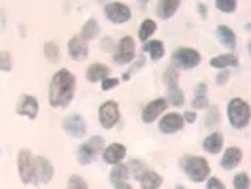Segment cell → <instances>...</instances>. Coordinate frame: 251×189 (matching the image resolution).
<instances>
[{
    "label": "cell",
    "instance_id": "cell-1",
    "mask_svg": "<svg viewBox=\"0 0 251 189\" xmlns=\"http://www.w3.org/2000/svg\"><path fill=\"white\" fill-rule=\"evenodd\" d=\"M75 95V76L61 68L57 70L50 83V104L53 108H66Z\"/></svg>",
    "mask_w": 251,
    "mask_h": 189
},
{
    "label": "cell",
    "instance_id": "cell-35",
    "mask_svg": "<svg viewBox=\"0 0 251 189\" xmlns=\"http://www.w3.org/2000/svg\"><path fill=\"white\" fill-rule=\"evenodd\" d=\"M219 125V110L212 106L210 110H208V115H206V127H215Z\"/></svg>",
    "mask_w": 251,
    "mask_h": 189
},
{
    "label": "cell",
    "instance_id": "cell-23",
    "mask_svg": "<svg viewBox=\"0 0 251 189\" xmlns=\"http://www.w3.org/2000/svg\"><path fill=\"white\" fill-rule=\"evenodd\" d=\"M202 148L208 151V153H219V151L223 150V136L219 135V133H212L210 136H206L204 142H202Z\"/></svg>",
    "mask_w": 251,
    "mask_h": 189
},
{
    "label": "cell",
    "instance_id": "cell-2",
    "mask_svg": "<svg viewBox=\"0 0 251 189\" xmlns=\"http://www.w3.org/2000/svg\"><path fill=\"white\" fill-rule=\"evenodd\" d=\"M179 166L183 168V172L193 182H204V180L210 178V164H208V161L204 157L185 155V157H181Z\"/></svg>",
    "mask_w": 251,
    "mask_h": 189
},
{
    "label": "cell",
    "instance_id": "cell-44",
    "mask_svg": "<svg viewBox=\"0 0 251 189\" xmlns=\"http://www.w3.org/2000/svg\"><path fill=\"white\" fill-rule=\"evenodd\" d=\"M174 189H185V188H183V186H176Z\"/></svg>",
    "mask_w": 251,
    "mask_h": 189
},
{
    "label": "cell",
    "instance_id": "cell-17",
    "mask_svg": "<svg viewBox=\"0 0 251 189\" xmlns=\"http://www.w3.org/2000/svg\"><path fill=\"white\" fill-rule=\"evenodd\" d=\"M36 176L40 184H50L53 180V164L48 157H36Z\"/></svg>",
    "mask_w": 251,
    "mask_h": 189
},
{
    "label": "cell",
    "instance_id": "cell-37",
    "mask_svg": "<svg viewBox=\"0 0 251 189\" xmlns=\"http://www.w3.org/2000/svg\"><path fill=\"white\" fill-rule=\"evenodd\" d=\"M119 81H121L119 78H110V76H108L106 80H102L100 81V87H102V91H110V89L117 87V85H119Z\"/></svg>",
    "mask_w": 251,
    "mask_h": 189
},
{
    "label": "cell",
    "instance_id": "cell-46",
    "mask_svg": "<svg viewBox=\"0 0 251 189\" xmlns=\"http://www.w3.org/2000/svg\"><path fill=\"white\" fill-rule=\"evenodd\" d=\"M250 53H251V44H250Z\"/></svg>",
    "mask_w": 251,
    "mask_h": 189
},
{
    "label": "cell",
    "instance_id": "cell-33",
    "mask_svg": "<svg viewBox=\"0 0 251 189\" xmlns=\"http://www.w3.org/2000/svg\"><path fill=\"white\" fill-rule=\"evenodd\" d=\"M68 189H89V186L83 178L74 174V176L68 178Z\"/></svg>",
    "mask_w": 251,
    "mask_h": 189
},
{
    "label": "cell",
    "instance_id": "cell-24",
    "mask_svg": "<svg viewBox=\"0 0 251 189\" xmlns=\"http://www.w3.org/2000/svg\"><path fill=\"white\" fill-rule=\"evenodd\" d=\"M144 51L150 55L151 61H159V59H163L164 53H166V50H164V44L161 42V40H150V42H146Z\"/></svg>",
    "mask_w": 251,
    "mask_h": 189
},
{
    "label": "cell",
    "instance_id": "cell-12",
    "mask_svg": "<svg viewBox=\"0 0 251 189\" xmlns=\"http://www.w3.org/2000/svg\"><path fill=\"white\" fill-rule=\"evenodd\" d=\"M185 125V119L183 115L179 113H164L159 121V131L164 133V135H174L177 131H181Z\"/></svg>",
    "mask_w": 251,
    "mask_h": 189
},
{
    "label": "cell",
    "instance_id": "cell-5",
    "mask_svg": "<svg viewBox=\"0 0 251 189\" xmlns=\"http://www.w3.org/2000/svg\"><path fill=\"white\" fill-rule=\"evenodd\" d=\"M202 61L201 53L193 48H177L172 55V66H176L177 70H191L195 66H199Z\"/></svg>",
    "mask_w": 251,
    "mask_h": 189
},
{
    "label": "cell",
    "instance_id": "cell-38",
    "mask_svg": "<svg viewBox=\"0 0 251 189\" xmlns=\"http://www.w3.org/2000/svg\"><path fill=\"white\" fill-rule=\"evenodd\" d=\"M206 189H225V186H223V182L219 180V178H208V182H206Z\"/></svg>",
    "mask_w": 251,
    "mask_h": 189
},
{
    "label": "cell",
    "instance_id": "cell-19",
    "mask_svg": "<svg viewBox=\"0 0 251 189\" xmlns=\"http://www.w3.org/2000/svg\"><path fill=\"white\" fill-rule=\"evenodd\" d=\"M215 34H217V40L221 42L223 48H226V50H234L236 48V34H234V30L230 27L219 25L217 30H215Z\"/></svg>",
    "mask_w": 251,
    "mask_h": 189
},
{
    "label": "cell",
    "instance_id": "cell-16",
    "mask_svg": "<svg viewBox=\"0 0 251 189\" xmlns=\"http://www.w3.org/2000/svg\"><path fill=\"white\" fill-rule=\"evenodd\" d=\"M242 159H244V151L236 148V146H230V148H226L225 153H223V159H221V166L225 168V170H232V168H236L240 163H242Z\"/></svg>",
    "mask_w": 251,
    "mask_h": 189
},
{
    "label": "cell",
    "instance_id": "cell-21",
    "mask_svg": "<svg viewBox=\"0 0 251 189\" xmlns=\"http://www.w3.org/2000/svg\"><path fill=\"white\" fill-rule=\"evenodd\" d=\"M179 4H181V0H159V4H157V15L161 19H170L179 10Z\"/></svg>",
    "mask_w": 251,
    "mask_h": 189
},
{
    "label": "cell",
    "instance_id": "cell-3",
    "mask_svg": "<svg viewBox=\"0 0 251 189\" xmlns=\"http://www.w3.org/2000/svg\"><path fill=\"white\" fill-rule=\"evenodd\" d=\"M228 121L234 129H246L251 119V106L242 99H232L228 102Z\"/></svg>",
    "mask_w": 251,
    "mask_h": 189
},
{
    "label": "cell",
    "instance_id": "cell-39",
    "mask_svg": "<svg viewBox=\"0 0 251 189\" xmlns=\"http://www.w3.org/2000/svg\"><path fill=\"white\" fill-rule=\"evenodd\" d=\"M142 64H144V59H142V57H138V59H136V64H134V66H132V68H130V70H128V72H126L125 76H123V80L126 81V80H128L130 76L136 72V70H140V68H142Z\"/></svg>",
    "mask_w": 251,
    "mask_h": 189
},
{
    "label": "cell",
    "instance_id": "cell-40",
    "mask_svg": "<svg viewBox=\"0 0 251 189\" xmlns=\"http://www.w3.org/2000/svg\"><path fill=\"white\" fill-rule=\"evenodd\" d=\"M228 78H230V74H228V70H221V72H219V76H217V83H219V85H223V83H226V81H228Z\"/></svg>",
    "mask_w": 251,
    "mask_h": 189
},
{
    "label": "cell",
    "instance_id": "cell-10",
    "mask_svg": "<svg viewBox=\"0 0 251 189\" xmlns=\"http://www.w3.org/2000/svg\"><path fill=\"white\" fill-rule=\"evenodd\" d=\"M63 129L72 138H83L87 133V123L79 113H72L63 121Z\"/></svg>",
    "mask_w": 251,
    "mask_h": 189
},
{
    "label": "cell",
    "instance_id": "cell-32",
    "mask_svg": "<svg viewBox=\"0 0 251 189\" xmlns=\"http://www.w3.org/2000/svg\"><path fill=\"white\" fill-rule=\"evenodd\" d=\"M164 83L168 85V87H176L177 85V68L176 66H168L166 70H164Z\"/></svg>",
    "mask_w": 251,
    "mask_h": 189
},
{
    "label": "cell",
    "instance_id": "cell-20",
    "mask_svg": "<svg viewBox=\"0 0 251 189\" xmlns=\"http://www.w3.org/2000/svg\"><path fill=\"white\" fill-rule=\"evenodd\" d=\"M85 76H87V81H91V83L102 81V80H106L110 76V66H106V64L102 63H93L87 68Z\"/></svg>",
    "mask_w": 251,
    "mask_h": 189
},
{
    "label": "cell",
    "instance_id": "cell-29",
    "mask_svg": "<svg viewBox=\"0 0 251 189\" xmlns=\"http://www.w3.org/2000/svg\"><path fill=\"white\" fill-rule=\"evenodd\" d=\"M44 53H46V57L50 59L51 63H59L61 61V50H59V46L55 42H48L44 46Z\"/></svg>",
    "mask_w": 251,
    "mask_h": 189
},
{
    "label": "cell",
    "instance_id": "cell-14",
    "mask_svg": "<svg viewBox=\"0 0 251 189\" xmlns=\"http://www.w3.org/2000/svg\"><path fill=\"white\" fill-rule=\"evenodd\" d=\"M38 110L40 108H38L36 97H30V95H23L19 104H17V108H15V112L19 113V115H25L28 119H36Z\"/></svg>",
    "mask_w": 251,
    "mask_h": 189
},
{
    "label": "cell",
    "instance_id": "cell-41",
    "mask_svg": "<svg viewBox=\"0 0 251 189\" xmlns=\"http://www.w3.org/2000/svg\"><path fill=\"white\" fill-rule=\"evenodd\" d=\"M183 119H185L187 123H193V121L197 119V113H195V112H185V113H183Z\"/></svg>",
    "mask_w": 251,
    "mask_h": 189
},
{
    "label": "cell",
    "instance_id": "cell-31",
    "mask_svg": "<svg viewBox=\"0 0 251 189\" xmlns=\"http://www.w3.org/2000/svg\"><path fill=\"white\" fill-rule=\"evenodd\" d=\"M217 10L223 13H234L238 8V0H215Z\"/></svg>",
    "mask_w": 251,
    "mask_h": 189
},
{
    "label": "cell",
    "instance_id": "cell-22",
    "mask_svg": "<svg viewBox=\"0 0 251 189\" xmlns=\"http://www.w3.org/2000/svg\"><path fill=\"white\" fill-rule=\"evenodd\" d=\"M236 64H238V57L234 53H223V55H217L210 61V66L219 68V70H225V68L236 66Z\"/></svg>",
    "mask_w": 251,
    "mask_h": 189
},
{
    "label": "cell",
    "instance_id": "cell-15",
    "mask_svg": "<svg viewBox=\"0 0 251 189\" xmlns=\"http://www.w3.org/2000/svg\"><path fill=\"white\" fill-rule=\"evenodd\" d=\"M126 155V148L123 144H110L106 150L102 151V159L108 164H119Z\"/></svg>",
    "mask_w": 251,
    "mask_h": 189
},
{
    "label": "cell",
    "instance_id": "cell-45",
    "mask_svg": "<svg viewBox=\"0 0 251 189\" xmlns=\"http://www.w3.org/2000/svg\"><path fill=\"white\" fill-rule=\"evenodd\" d=\"M138 2H142V4H146V2H150V0H138Z\"/></svg>",
    "mask_w": 251,
    "mask_h": 189
},
{
    "label": "cell",
    "instance_id": "cell-28",
    "mask_svg": "<svg viewBox=\"0 0 251 189\" xmlns=\"http://www.w3.org/2000/svg\"><path fill=\"white\" fill-rule=\"evenodd\" d=\"M155 30H157V23H155L153 19H146V21L140 25L138 38L142 42H150L151 34H155Z\"/></svg>",
    "mask_w": 251,
    "mask_h": 189
},
{
    "label": "cell",
    "instance_id": "cell-13",
    "mask_svg": "<svg viewBox=\"0 0 251 189\" xmlns=\"http://www.w3.org/2000/svg\"><path fill=\"white\" fill-rule=\"evenodd\" d=\"M68 55H70L74 61H83V59H87L89 46H87V40L81 36V34H75V36L70 38V42H68Z\"/></svg>",
    "mask_w": 251,
    "mask_h": 189
},
{
    "label": "cell",
    "instance_id": "cell-43",
    "mask_svg": "<svg viewBox=\"0 0 251 189\" xmlns=\"http://www.w3.org/2000/svg\"><path fill=\"white\" fill-rule=\"evenodd\" d=\"M246 28H248V30L251 32V23H248V25H246Z\"/></svg>",
    "mask_w": 251,
    "mask_h": 189
},
{
    "label": "cell",
    "instance_id": "cell-30",
    "mask_svg": "<svg viewBox=\"0 0 251 189\" xmlns=\"http://www.w3.org/2000/svg\"><path fill=\"white\" fill-rule=\"evenodd\" d=\"M168 102L174 104V106H181L185 102V97H183V91L177 87H168Z\"/></svg>",
    "mask_w": 251,
    "mask_h": 189
},
{
    "label": "cell",
    "instance_id": "cell-7",
    "mask_svg": "<svg viewBox=\"0 0 251 189\" xmlns=\"http://www.w3.org/2000/svg\"><path fill=\"white\" fill-rule=\"evenodd\" d=\"M100 148H102L100 136H93L91 140L83 142V144L77 148V151H75L77 163L79 164H91L93 161H95V157H97V153H99Z\"/></svg>",
    "mask_w": 251,
    "mask_h": 189
},
{
    "label": "cell",
    "instance_id": "cell-34",
    "mask_svg": "<svg viewBox=\"0 0 251 189\" xmlns=\"http://www.w3.org/2000/svg\"><path fill=\"white\" fill-rule=\"evenodd\" d=\"M234 189H250V176L246 172H240L234 176Z\"/></svg>",
    "mask_w": 251,
    "mask_h": 189
},
{
    "label": "cell",
    "instance_id": "cell-36",
    "mask_svg": "<svg viewBox=\"0 0 251 189\" xmlns=\"http://www.w3.org/2000/svg\"><path fill=\"white\" fill-rule=\"evenodd\" d=\"M0 68H2V72H10L12 70V57L6 50L0 51Z\"/></svg>",
    "mask_w": 251,
    "mask_h": 189
},
{
    "label": "cell",
    "instance_id": "cell-9",
    "mask_svg": "<svg viewBox=\"0 0 251 189\" xmlns=\"http://www.w3.org/2000/svg\"><path fill=\"white\" fill-rule=\"evenodd\" d=\"M104 13H106V17L112 21L113 25H123L126 21H130V17H132L130 8L126 4H123V2H110V4H106Z\"/></svg>",
    "mask_w": 251,
    "mask_h": 189
},
{
    "label": "cell",
    "instance_id": "cell-11",
    "mask_svg": "<svg viewBox=\"0 0 251 189\" xmlns=\"http://www.w3.org/2000/svg\"><path fill=\"white\" fill-rule=\"evenodd\" d=\"M168 106V99H155V101L148 102L142 110V121L144 123H153L161 113H164Z\"/></svg>",
    "mask_w": 251,
    "mask_h": 189
},
{
    "label": "cell",
    "instance_id": "cell-26",
    "mask_svg": "<svg viewBox=\"0 0 251 189\" xmlns=\"http://www.w3.org/2000/svg\"><path fill=\"white\" fill-rule=\"evenodd\" d=\"M126 178H128V166H125L123 163L113 164L112 172H110V180H112L113 186L126 184Z\"/></svg>",
    "mask_w": 251,
    "mask_h": 189
},
{
    "label": "cell",
    "instance_id": "cell-18",
    "mask_svg": "<svg viewBox=\"0 0 251 189\" xmlns=\"http://www.w3.org/2000/svg\"><path fill=\"white\" fill-rule=\"evenodd\" d=\"M138 182L140 186H142V189H159L163 186V176L159 172L151 170V168H146L144 174L138 178Z\"/></svg>",
    "mask_w": 251,
    "mask_h": 189
},
{
    "label": "cell",
    "instance_id": "cell-42",
    "mask_svg": "<svg viewBox=\"0 0 251 189\" xmlns=\"http://www.w3.org/2000/svg\"><path fill=\"white\" fill-rule=\"evenodd\" d=\"M115 189H132L130 186H126V184H121V186H115Z\"/></svg>",
    "mask_w": 251,
    "mask_h": 189
},
{
    "label": "cell",
    "instance_id": "cell-25",
    "mask_svg": "<svg viewBox=\"0 0 251 189\" xmlns=\"http://www.w3.org/2000/svg\"><path fill=\"white\" fill-rule=\"evenodd\" d=\"M79 34L85 38V40H95V38H99V34H100V25H99V21H97L95 17L87 19L85 25L81 27V32H79Z\"/></svg>",
    "mask_w": 251,
    "mask_h": 189
},
{
    "label": "cell",
    "instance_id": "cell-27",
    "mask_svg": "<svg viewBox=\"0 0 251 189\" xmlns=\"http://www.w3.org/2000/svg\"><path fill=\"white\" fill-rule=\"evenodd\" d=\"M206 83H199V87H197V95H195V99H193V108L195 110H202V108H210V102H208V97H206Z\"/></svg>",
    "mask_w": 251,
    "mask_h": 189
},
{
    "label": "cell",
    "instance_id": "cell-4",
    "mask_svg": "<svg viewBox=\"0 0 251 189\" xmlns=\"http://www.w3.org/2000/svg\"><path fill=\"white\" fill-rule=\"evenodd\" d=\"M17 170H19V176L21 182L30 186V184H36V159L32 157V151L30 150H21L17 155Z\"/></svg>",
    "mask_w": 251,
    "mask_h": 189
},
{
    "label": "cell",
    "instance_id": "cell-6",
    "mask_svg": "<svg viewBox=\"0 0 251 189\" xmlns=\"http://www.w3.org/2000/svg\"><path fill=\"white\" fill-rule=\"evenodd\" d=\"M99 119H100V125L104 129H112L119 123L121 119V112H119V104L115 101H106L100 104L99 108Z\"/></svg>",
    "mask_w": 251,
    "mask_h": 189
},
{
    "label": "cell",
    "instance_id": "cell-8",
    "mask_svg": "<svg viewBox=\"0 0 251 189\" xmlns=\"http://www.w3.org/2000/svg\"><path fill=\"white\" fill-rule=\"evenodd\" d=\"M136 55V44H134V38L123 36L117 42V48H115V55H113V61L117 64H128Z\"/></svg>",
    "mask_w": 251,
    "mask_h": 189
}]
</instances>
